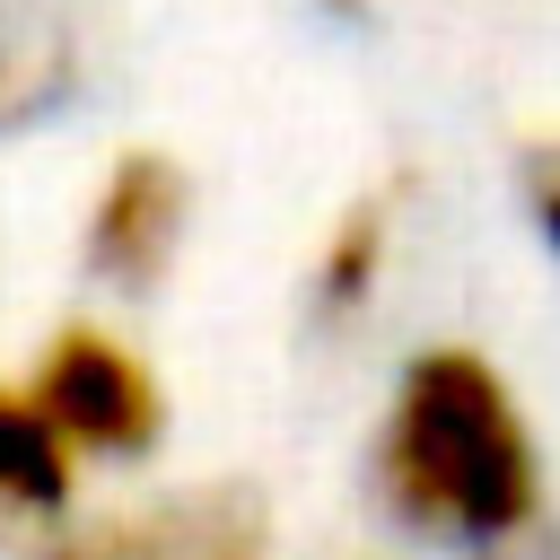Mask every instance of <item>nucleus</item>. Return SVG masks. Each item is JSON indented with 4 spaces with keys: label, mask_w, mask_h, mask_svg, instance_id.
<instances>
[{
    "label": "nucleus",
    "mask_w": 560,
    "mask_h": 560,
    "mask_svg": "<svg viewBox=\"0 0 560 560\" xmlns=\"http://www.w3.org/2000/svg\"><path fill=\"white\" fill-rule=\"evenodd\" d=\"M376 499L420 542L472 560H516L542 534L551 516L542 438L516 385L472 341H429L402 359L376 420Z\"/></svg>",
    "instance_id": "obj_1"
},
{
    "label": "nucleus",
    "mask_w": 560,
    "mask_h": 560,
    "mask_svg": "<svg viewBox=\"0 0 560 560\" xmlns=\"http://www.w3.org/2000/svg\"><path fill=\"white\" fill-rule=\"evenodd\" d=\"M18 385L35 394V411L61 429V446L79 464H140L166 438V385H158V368L114 324H96V315L61 324Z\"/></svg>",
    "instance_id": "obj_2"
},
{
    "label": "nucleus",
    "mask_w": 560,
    "mask_h": 560,
    "mask_svg": "<svg viewBox=\"0 0 560 560\" xmlns=\"http://www.w3.org/2000/svg\"><path fill=\"white\" fill-rule=\"evenodd\" d=\"M184 228H192V175L166 149H122L88 192L79 254L114 289H158L184 254Z\"/></svg>",
    "instance_id": "obj_3"
},
{
    "label": "nucleus",
    "mask_w": 560,
    "mask_h": 560,
    "mask_svg": "<svg viewBox=\"0 0 560 560\" xmlns=\"http://www.w3.org/2000/svg\"><path fill=\"white\" fill-rule=\"evenodd\" d=\"M79 508V455L35 411L26 385H0V551H44Z\"/></svg>",
    "instance_id": "obj_4"
},
{
    "label": "nucleus",
    "mask_w": 560,
    "mask_h": 560,
    "mask_svg": "<svg viewBox=\"0 0 560 560\" xmlns=\"http://www.w3.org/2000/svg\"><path fill=\"white\" fill-rule=\"evenodd\" d=\"M385 262H394V210L385 201H350L315 254V306L324 315H359L376 289H385Z\"/></svg>",
    "instance_id": "obj_5"
},
{
    "label": "nucleus",
    "mask_w": 560,
    "mask_h": 560,
    "mask_svg": "<svg viewBox=\"0 0 560 560\" xmlns=\"http://www.w3.org/2000/svg\"><path fill=\"white\" fill-rule=\"evenodd\" d=\"M61 88H70V35L0 26V131L26 122V114H44Z\"/></svg>",
    "instance_id": "obj_6"
},
{
    "label": "nucleus",
    "mask_w": 560,
    "mask_h": 560,
    "mask_svg": "<svg viewBox=\"0 0 560 560\" xmlns=\"http://www.w3.org/2000/svg\"><path fill=\"white\" fill-rule=\"evenodd\" d=\"M525 219L542 228V245L560 254V131L525 149Z\"/></svg>",
    "instance_id": "obj_7"
}]
</instances>
